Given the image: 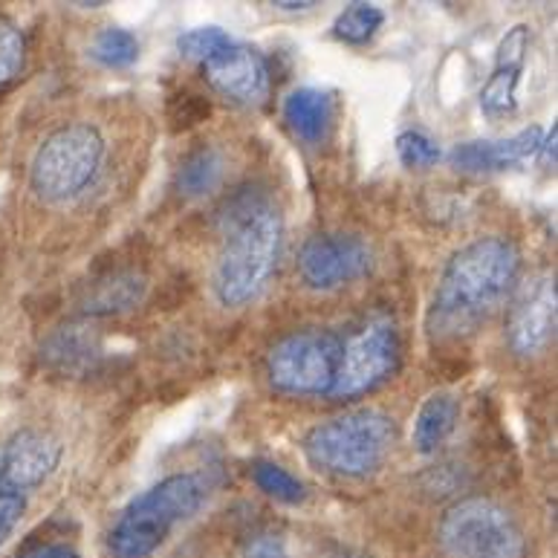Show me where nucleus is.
<instances>
[{
    "instance_id": "393cba45",
    "label": "nucleus",
    "mask_w": 558,
    "mask_h": 558,
    "mask_svg": "<svg viewBox=\"0 0 558 558\" xmlns=\"http://www.w3.org/2000/svg\"><path fill=\"white\" fill-rule=\"evenodd\" d=\"M17 558H78V553L68 544H41V547H33V550H26L24 556Z\"/></svg>"
},
{
    "instance_id": "6e6552de",
    "label": "nucleus",
    "mask_w": 558,
    "mask_h": 558,
    "mask_svg": "<svg viewBox=\"0 0 558 558\" xmlns=\"http://www.w3.org/2000/svg\"><path fill=\"white\" fill-rule=\"evenodd\" d=\"M61 442L38 428H21L0 451V544L24 518L33 492L59 469Z\"/></svg>"
},
{
    "instance_id": "7ed1b4c3",
    "label": "nucleus",
    "mask_w": 558,
    "mask_h": 558,
    "mask_svg": "<svg viewBox=\"0 0 558 558\" xmlns=\"http://www.w3.org/2000/svg\"><path fill=\"white\" fill-rule=\"evenodd\" d=\"M211 484L206 475L180 472L162 477L157 486L142 492L122 509L117 524L110 526L108 547L113 558H148L177 526L201 512L209 500Z\"/></svg>"
},
{
    "instance_id": "6ab92c4d",
    "label": "nucleus",
    "mask_w": 558,
    "mask_h": 558,
    "mask_svg": "<svg viewBox=\"0 0 558 558\" xmlns=\"http://www.w3.org/2000/svg\"><path fill=\"white\" fill-rule=\"evenodd\" d=\"M385 24V12L379 7H371V3H353L336 17L333 35L344 44H365L371 41L379 26Z\"/></svg>"
},
{
    "instance_id": "a211bd4d",
    "label": "nucleus",
    "mask_w": 558,
    "mask_h": 558,
    "mask_svg": "<svg viewBox=\"0 0 558 558\" xmlns=\"http://www.w3.org/2000/svg\"><path fill=\"white\" fill-rule=\"evenodd\" d=\"M90 59L99 61L101 68L122 70L131 68L136 59H140V41L131 29H122V26H108L101 29L90 44Z\"/></svg>"
},
{
    "instance_id": "4468645a",
    "label": "nucleus",
    "mask_w": 558,
    "mask_h": 558,
    "mask_svg": "<svg viewBox=\"0 0 558 558\" xmlns=\"http://www.w3.org/2000/svg\"><path fill=\"white\" fill-rule=\"evenodd\" d=\"M544 142V131L538 125H530L507 140H475L460 142L449 154L451 168L463 174H492V171H507L530 157L538 154Z\"/></svg>"
},
{
    "instance_id": "f8f14e48",
    "label": "nucleus",
    "mask_w": 558,
    "mask_h": 558,
    "mask_svg": "<svg viewBox=\"0 0 558 558\" xmlns=\"http://www.w3.org/2000/svg\"><path fill=\"white\" fill-rule=\"evenodd\" d=\"M203 73H206V82L234 105L258 108L269 96L267 61L255 47H246V44H226L209 61H203Z\"/></svg>"
},
{
    "instance_id": "f257e3e1",
    "label": "nucleus",
    "mask_w": 558,
    "mask_h": 558,
    "mask_svg": "<svg viewBox=\"0 0 558 558\" xmlns=\"http://www.w3.org/2000/svg\"><path fill=\"white\" fill-rule=\"evenodd\" d=\"M521 272L518 246L489 234L460 246L442 267L428 307V333L434 342H460L484 325L507 301Z\"/></svg>"
},
{
    "instance_id": "9d476101",
    "label": "nucleus",
    "mask_w": 558,
    "mask_h": 558,
    "mask_svg": "<svg viewBox=\"0 0 558 558\" xmlns=\"http://www.w3.org/2000/svg\"><path fill=\"white\" fill-rule=\"evenodd\" d=\"M374 267V250L362 234H313L299 252V276L310 290L330 292L365 278Z\"/></svg>"
},
{
    "instance_id": "412c9836",
    "label": "nucleus",
    "mask_w": 558,
    "mask_h": 558,
    "mask_svg": "<svg viewBox=\"0 0 558 558\" xmlns=\"http://www.w3.org/2000/svg\"><path fill=\"white\" fill-rule=\"evenodd\" d=\"M397 157L405 168H414V171H423V168H432L440 162V145L432 140L423 131H402L397 136Z\"/></svg>"
},
{
    "instance_id": "2eb2a0df",
    "label": "nucleus",
    "mask_w": 558,
    "mask_h": 558,
    "mask_svg": "<svg viewBox=\"0 0 558 558\" xmlns=\"http://www.w3.org/2000/svg\"><path fill=\"white\" fill-rule=\"evenodd\" d=\"M283 119L299 140L316 145L327 136L333 122V101L325 90L316 87H299L283 101Z\"/></svg>"
},
{
    "instance_id": "1a4fd4ad",
    "label": "nucleus",
    "mask_w": 558,
    "mask_h": 558,
    "mask_svg": "<svg viewBox=\"0 0 558 558\" xmlns=\"http://www.w3.org/2000/svg\"><path fill=\"white\" fill-rule=\"evenodd\" d=\"M400 333L388 318H374L344 336L342 362L327 400L348 402L376 391L400 367Z\"/></svg>"
},
{
    "instance_id": "f03ea898",
    "label": "nucleus",
    "mask_w": 558,
    "mask_h": 558,
    "mask_svg": "<svg viewBox=\"0 0 558 558\" xmlns=\"http://www.w3.org/2000/svg\"><path fill=\"white\" fill-rule=\"evenodd\" d=\"M283 217L276 201L260 189H243L220 211L211 290L223 307H246L267 290L278 269Z\"/></svg>"
},
{
    "instance_id": "20e7f679",
    "label": "nucleus",
    "mask_w": 558,
    "mask_h": 558,
    "mask_svg": "<svg viewBox=\"0 0 558 558\" xmlns=\"http://www.w3.org/2000/svg\"><path fill=\"white\" fill-rule=\"evenodd\" d=\"M397 442V423L383 411H350L310 428L304 458L336 477H367L383 466Z\"/></svg>"
},
{
    "instance_id": "b1692460",
    "label": "nucleus",
    "mask_w": 558,
    "mask_h": 558,
    "mask_svg": "<svg viewBox=\"0 0 558 558\" xmlns=\"http://www.w3.org/2000/svg\"><path fill=\"white\" fill-rule=\"evenodd\" d=\"M243 558H290V550L281 535H258L246 544Z\"/></svg>"
},
{
    "instance_id": "423d86ee",
    "label": "nucleus",
    "mask_w": 558,
    "mask_h": 558,
    "mask_svg": "<svg viewBox=\"0 0 558 558\" xmlns=\"http://www.w3.org/2000/svg\"><path fill=\"white\" fill-rule=\"evenodd\" d=\"M440 547L449 558H526V538L507 507L466 498L442 515Z\"/></svg>"
},
{
    "instance_id": "4be33fe9",
    "label": "nucleus",
    "mask_w": 558,
    "mask_h": 558,
    "mask_svg": "<svg viewBox=\"0 0 558 558\" xmlns=\"http://www.w3.org/2000/svg\"><path fill=\"white\" fill-rule=\"evenodd\" d=\"M226 44H232V38L217 29V26H201V29H189L177 38V50L183 59L192 61H209L215 52H220Z\"/></svg>"
},
{
    "instance_id": "a878e982",
    "label": "nucleus",
    "mask_w": 558,
    "mask_h": 558,
    "mask_svg": "<svg viewBox=\"0 0 558 558\" xmlns=\"http://www.w3.org/2000/svg\"><path fill=\"white\" fill-rule=\"evenodd\" d=\"M276 7L287 9V12H295V9H313L316 3H283V0H281V3H276Z\"/></svg>"
},
{
    "instance_id": "aec40b11",
    "label": "nucleus",
    "mask_w": 558,
    "mask_h": 558,
    "mask_svg": "<svg viewBox=\"0 0 558 558\" xmlns=\"http://www.w3.org/2000/svg\"><path fill=\"white\" fill-rule=\"evenodd\" d=\"M252 477L260 486V492H267L269 498L281 500V504H301L307 498V489H304L299 477L278 466V463H272V460H258L252 466Z\"/></svg>"
},
{
    "instance_id": "ddd939ff",
    "label": "nucleus",
    "mask_w": 558,
    "mask_h": 558,
    "mask_svg": "<svg viewBox=\"0 0 558 558\" xmlns=\"http://www.w3.org/2000/svg\"><path fill=\"white\" fill-rule=\"evenodd\" d=\"M526 50H530V26H512L498 44L495 68L481 87V110L492 119L512 117L518 108V84L524 75Z\"/></svg>"
},
{
    "instance_id": "dca6fc26",
    "label": "nucleus",
    "mask_w": 558,
    "mask_h": 558,
    "mask_svg": "<svg viewBox=\"0 0 558 558\" xmlns=\"http://www.w3.org/2000/svg\"><path fill=\"white\" fill-rule=\"evenodd\" d=\"M460 420V402L451 393H432L420 405L414 417V449L420 454H434L442 442L449 440Z\"/></svg>"
},
{
    "instance_id": "0eeeda50",
    "label": "nucleus",
    "mask_w": 558,
    "mask_h": 558,
    "mask_svg": "<svg viewBox=\"0 0 558 558\" xmlns=\"http://www.w3.org/2000/svg\"><path fill=\"white\" fill-rule=\"evenodd\" d=\"M344 336L333 330H299L283 336L267 356L272 388L287 397H330L342 362Z\"/></svg>"
},
{
    "instance_id": "f3484780",
    "label": "nucleus",
    "mask_w": 558,
    "mask_h": 558,
    "mask_svg": "<svg viewBox=\"0 0 558 558\" xmlns=\"http://www.w3.org/2000/svg\"><path fill=\"white\" fill-rule=\"evenodd\" d=\"M226 171L223 154L217 148H197L192 150L189 157L180 162L177 168V192L189 197V201H197V197H206L220 185Z\"/></svg>"
},
{
    "instance_id": "5701e85b",
    "label": "nucleus",
    "mask_w": 558,
    "mask_h": 558,
    "mask_svg": "<svg viewBox=\"0 0 558 558\" xmlns=\"http://www.w3.org/2000/svg\"><path fill=\"white\" fill-rule=\"evenodd\" d=\"M26 44L24 35L15 24H9L7 17H0V84L12 82L21 68H24Z\"/></svg>"
},
{
    "instance_id": "39448f33",
    "label": "nucleus",
    "mask_w": 558,
    "mask_h": 558,
    "mask_svg": "<svg viewBox=\"0 0 558 558\" xmlns=\"http://www.w3.org/2000/svg\"><path fill=\"white\" fill-rule=\"evenodd\" d=\"M105 159V140L99 128L73 122L52 131L38 148L29 168L33 192L47 203L73 201L93 183Z\"/></svg>"
},
{
    "instance_id": "9b49d317",
    "label": "nucleus",
    "mask_w": 558,
    "mask_h": 558,
    "mask_svg": "<svg viewBox=\"0 0 558 558\" xmlns=\"http://www.w3.org/2000/svg\"><path fill=\"white\" fill-rule=\"evenodd\" d=\"M556 336V276L544 272L524 283L509 310L507 342L521 359H533L550 348Z\"/></svg>"
}]
</instances>
